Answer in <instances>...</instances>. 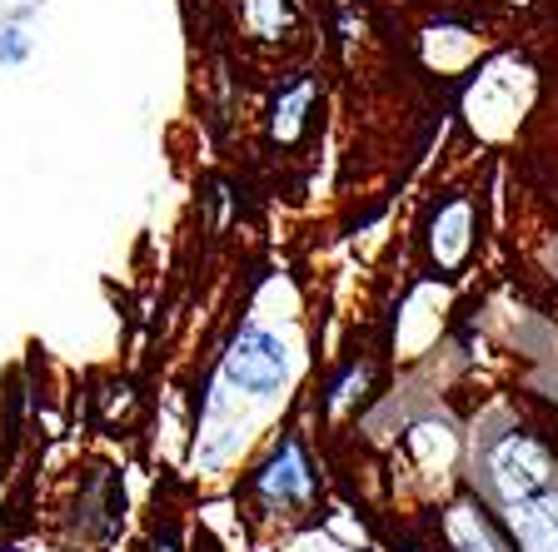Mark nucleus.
<instances>
[{
  "label": "nucleus",
  "mask_w": 558,
  "mask_h": 552,
  "mask_svg": "<svg viewBox=\"0 0 558 552\" xmlns=\"http://www.w3.org/2000/svg\"><path fill=\"white\" fill-rule=\"evenodd\" d=\"M225 379H230L240 393L269 398V393H279L284 379H290V354H284V344H279L269 329L244 323L240 339H234L230 354H225Z\"/></svg>",
  "instance_id": "obj_2"
},
{
  "label": "nucleus",
  "mask_w": 558,
  "mask_h": 552,
  "mask_svg": "<svg viewBox=\"0 0 558 552\" xmlns=\"http://www.w3.org/2000/svg\"><path fill=\"white\" fill-rule=\"evenodd\" d=\"M21 56H25L21 30H5V40H0V60H21Z\"/></svg>",
  "instance_id": "obj_4"
},
{
  "label": "nucleus",
  "mask_w": 558,
  "mask_h": 552,
  "mask_svg": "<svg viewBox=\"0 0 558 552\" xmlns=\"http://www.w3.org/2000/svg\"><path fill=\"white\" fill-rule=\"evenodd\" d=\"M259 493L269 498V503H304V498L314 493V473H310V458H304L300 438H284L275 449V458L259 468Z\"/></svg>",
  "instance_id": "obj_3"
},
{
  "label": "nucleus",
  "mask_w": 558,
  "mask_h": 552,
  "mask_svg": "<svg viewBox=\"0 0 558 552\" xmlns=\"http://www.w3.org/2000/svg\"><path fill=\"white\" fill-rule=\"evenodd\" d=\"M494 488L504 498V518L523 552H558V493L554 473L534 438L509 433L494 449Z\"/></svg>",
  "instance_id": "obj_1"
}]
</instances>
